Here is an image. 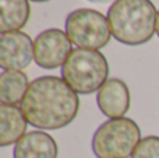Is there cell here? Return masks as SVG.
I'll return each instance as SVG.
<instances>
[{
	"instance_id": "obj_4",
	"label": "cell",
	"mask_w": 159,
	"mask_h": 158,
	"mask_svg": "<svg viewBox=\"0 0 159 158\" xmlns=\"http://www.w3.org/2000/svg\"><path fill=\"white\" fill-rule=\"evenodd\" d=\"M141 142V130L130 118L109 119L92 136V151L96 158H129Z\"/></svg>"
},
{
	"instance_id": "obj_3",
	"label": "cell",
	"mask_w": 159,
	"mask_h": 158,
	"mask_svg": "<svg viewBox=\"0 0 159 158\" xmlns=\"http://www.w3.org/2000/svg\"><path fill=\"white\" fill-rule=\"evenodd\" d=\"M109 64L103 53L93 49H73L61 67V78L77 94L98 92L109 80Z\"/></svg>"
},
{
	"instance_id": "obj_15",
	"label": "cell",
	"mask_w": 159,
	"mask_h": 158,
	"mask_svg": "<svg viewBox=\"0 0 159 158\" xmlns=\"http://www.w3.org/2000/svg\"><path fill=\"white\" fill-rule=\"evenodd\" d=\"M157 35L159 38V10H158V17H157Z\"/></svg>"
},
{
	"instance_id": "obj_13",
	"label": "cell",
	"mask_w": 159,
	"mask_h": 158,
	"mask_svg": "<svg viewBox=\"0 0 159 158\" xmlns=\"http://www.w3.org/2000/svg\"><path fill=\"white\" fill-rule=\"evenodd\" d=\"M131 158H159V136H147L141 139Z\"/></svg>"
},
{
	"instance_id": "obj_5",
	"label": "cell",
	"mask_w": 159,
	"mask_h": 158,
	"mask_svg": "<svg viewBox=\"0 0 159 158\" xmlns=\"http://www.w3.org/2000/svg\"><path fill=\"white\" fill-rule=\"evenodd\" d=\"M66 32L77 48L98 50L110 41L107 17L93 8H77L66 18Z\"/></svg>"
},
{
	"instance_id": "obj_7",
	"label": "cell",
	"mask_w": 159,
	"mask_h": 158,
	"mask_svg": "<svg viewBox=\"0 0 159 158\" xmlns=\"http://www.w3.org/2000/svg\"><path fill=\"white\" fill-rule=\"evenodd\" d=\"M34 60V42L22 31L2 34L0 38V67L3 70L22 72Z\"/></svg>"
},
{
	"instance_id": "obj_2",
	"label": "cell",
	"mask_w": 159,
	"mask_h": 158,
	"mask_svg": "<svg viewBox=\"0 0 159 158\" xmlns=\"http://www.w3.org/2000/svg\"><path fill=\"white\" fill-rule=\"evenodd\" d=\"M106 17L113 38L129 46L145 44L157 32L158 11L151 0H116Z\"/></svg>"
},
{
	"instance_id": "obj_8",
	"label": "cell",
	"mask_w": 159,
	"mask_h": 158,
	"mask_svg": "<svg viewBox=\"0 0 159 158\" xmlns=\"http://www.w3.org/2000/svg\"><path fill=\"white\" fill-rule=\"evenodd\" d=\"M130 90L120 78H109L96 92V104L109 119L124 118L130 109Z\"/></svg>"
},
{
	"instance_id": "obj_11",
	"label": "cell",
	"mask_w": 159,
	"mask_h": 158,
	"mask_svg": "<svg viewBox=\"0 0 159 158\" xmlns=\"http://www.w3.org/2000/svg\"><path fill=\"white\" fill-rule=\"evenodd\" d=\"M31 16L28 0H0V32H14L27 25Z\"/></svg>"
},
{
	"instance_id": "obj_14",
	"label": "cell",
	"mask_w": 159,
	"mask_h": 158,
	"mask_svg": "<svg viewBox=\"0 0 159 158\" xmlns=\"http://www.w3.org/2000/svg\"><path fill=\"white\" fill-rule=\"evenodd\" d=\"M88 2H91V3H110V2H113L115 3L116 0H88Z\"/></svg>"
},
{
	"instance_id": "obj_1",
	"label": "cell",
	"mask_w": 159,
	"mask_h": 158,
	"mask_svg": "<svg viewBox=\"0 0 159 158\" xmlns=\"http://www.w3.org/2000/svg\"><path fill=\"white\" fill-rule=\"evenodd\" d=\"M21 111L31 126L59 130L69 126L80 111L78 94L60 77L42 76L31 81Z\"/></svg>"
},
{
	"instance_id": "obj_10",
	"label": "cell",
	"mask_w": 159,
	"mask_h": 158,
	"mask_svg": "<svg viewBox=\"0 0 159 158\" xmlns=\"http://www.w3.org/2000/svg\"><path fill=\"white\" fill-rule=\"evenodd\" d=\"M27 119L21 108L17 105H0V146L7 147L17 144L20 139L25 136L27 132Z\"/></svg>"
},
{
	"instance_id": "obj_16",
	"label": "cell",
	"mask_w": 159,
	"mask_h": 158,
	"mask_svg": "<svg viewBox=\"0 0 159 158\" xmlns=\"http://www.w3.org/2000/svg\"><path fill=\"white\" fill-rule=\"evenodd\" d=\"M34 3H45V2H50V0H31Z\"/></svg>"
},
{
	"instance_id": "obj_12",
	"label": "cell",
	"mask_w": 159,
	"mask_h": 158,
	"mask_svg": "<svg viewBox=\"0 0 159 158\" xmlns=\"http://www.w3.org/2000/svg\"><path fill=\"white\" fill-rule=\"evenodd\" d=\"M28 76L18 70H3L0 74V101L6 105H17L24 100L30 87Z\"/></svg>"
},
{
	"instance_id": "obj_6",
	"label": "cell",
	"mask_w": 159,
	"mask_h": 158,
	"mask_svg": "<svg viewBox=\"0 0 159 158\" xmlns=\"http://www.w3.org/2000/svg\"><path fill=\"white\" fill-rule=\"evenodd\" d=\"M71 44L66 31L59 28L42 31L34 41V62L46 70L63 67L73 52Z\"/></svg>"
},
{
	"instance_id": "obj_9",
	"label": "cell",
	"mask_w": 159,
	"mask_h": 158,
	"mask_svg": "<svg viewBox=\"0 0 159 158\" xmlns=\"http://www.w3.org/2000/svg\"><path fill=\"white\" fill-rule=\"evenodd\" d=\"M59 147L56 140L43 130L27 133L14 146V158H57Z\"/></svg>"
}]
</instances>
